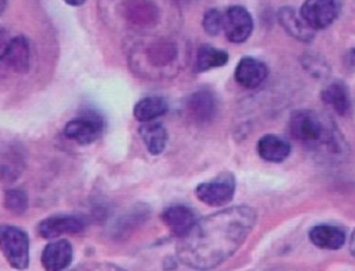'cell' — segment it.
I'll use <instances>...</instances> for the list:
<instances>
[{
    "mask_svg": "<svg viewBox=\"0 0 355 271\" xmlns=\"http://www.w3.org/2000/svg\"><path fill=\"white\" fill-rule=\"evenodd\" d=\"M257 222L254 208L235 206L198 220L180 238L177 256L193 270H212L229 260L245 243Z\"/></svg>",
    "mask_w": 355,
    "mask_h": 271,
    "instance_id": "1",
    "label": "cell"
},
{
    "mask_svg": "<svg viewBox=\"0 0 355 271\" xmlns=\"http://www.w3.org/2000/svg\"><path fill=\"white\" fill-rule=\"evenodd\" d=\"M290 134L309 150H329L340 153L343 149V137L334 123L313 110H302L292 114Z\"/></svg>",
    "mask_w": 355,
    "mask_h": 271,
    "instance_id": "2",
    "label": "cell"
},
{
    "mask_svg": "<svg viewBox=\"0 0 355 271\" xmlns=\"http://www.w3.org/2000/svg\"><path fill=\"white\" fill-rule=\"evenodd\" d=\"M0 252L10 268L27 270L31 261L28 233L14 225H0Z\"/></svg>",
    "mask_w": 355,
    "mask_h": 271,
    "instance_id": "3",
    "label": "cell"
},
{
    "mask_svg": "<svg viewBox=\"0 0 355 271\" xmlns=\"http://www.w3.org/2000/svg\"><path fill=\"white\" fill-rule=\"evenodd\" d=\"M235 191V177L231 173L225 172L209 182L198 184L196 189V195L207 206L218 208L227 205L234 199Z\"/></svg>",
    "mask_w": 355,
    "mask_h": 271,
    "instance_id": "4",
    "label": "cell"
},
{
    "mask_svg": "<svg viewBox=\"0 0 355 271\" xmlns=\"http://www.w3.org/2000/svg\"><path fill=\"white\" fill-rule=\"evenodd\" d=\"M105 128L103 116L96 112H85L83 116L67 123L64 134L67 139L81 146L91 145L101 137Z\"/></svg>",
    "mask_w": 355,
    "mask_h": 271,
    "instance_id": "5",
    "label": "cell"
},
{
    "mask_svg": "<svg viewBox=\"0 0 355 271\" xmlns=\"http://www.w3.org/2000/svg\"><path fill=\"white\" fill-rule=\"evenodd\" d=\"M87 228L85 218L75 214H54L39 222L37 234L46 241L58 238L62 235H75Z\"/></svg>",
    "mask_w": 355,
    "mask_h": 271,
    "instance_id": "6",
    "label": "cell"
},
{
    "mask_svg": "<svg viewBox=\"0 0 355 271\" xmlns=\"http://www.w3.org/2000/svg\"><path fill=\"white\" fill-rule=\"evenodd\" d=\"M31 44L24 35L12 37L3 56L0 60V72L24 75L31 69Z\"/></svg>",
    "mask_w": 355,
    "mask_h": 271,
    "instance_id": "7",
    "label": "cell"
},
{
    "mask_svg": "<svg viewBox=\"0 0 355 271\" xmlns=\"http://www.w3.org/2000/svg\"><path fill=\"white\" fill-rule=\"evenodd\" d=\"M336 0H306L300 14L313 30H322L331 26L338 17Z\"/></svg>",
    "mask_w": 355,
    "mask_h": 271,
    "instance_id": "8",
    "label": "cell"
},
{
    "mask_svg": "<svg viewBox=\"0 0 355 271\" xmlns=\"http://www.w3.org/2000/svg\"><path fill=\"white\" fill-rule=\"evenodd\" d=\"M223 16V29L227 39L234 44L248 41L254 30V20L250 12L243 6H233L227 8Z\"/></svg>",
    "mask_w": 355,
    "mask_h": 271,
    "instance_id": "9",
    "label": "cell"
},
{
    "mask_svg": "<svg viewBox=\"0 0 355 271\" xmlns=\"http://www.w3.org/2000/svg\"><path fill=\"white\" fill-rule=\"evenodd\" d=\"M74 259V249L70 241L66 239L48 243L41 255V263L44 270L62 271L67 270Z\"/></svg>",
    "mask_w": 355,
    "mask_h": 271,
    "instance_id": "10",
    "label": "cell"
},
{
    "mask_svg": "<svg viewBox=\"0 0 355 271\" xmlns=\"http://www.w3.org/2000/svg\"><path fill=\"white\" fill-rule=\"evenodd\" d=\"M162 220L166 228L179 238L187 235L198 220L196 212L185 205H173L166 208L162 212Z\"/></svg>",
    "mask_w": 355,
    "mask_h": 271,
    "instance_id": "11",
    "label": "cell"
},
{
    "mask_svg": "<svg viewBox=\"0 0 355 271\" xmlns=\"http://www.w3.org/2000/svg\"><path fill=\"white\" fill-rule=\"evenodd\" d=\"M267 76L268 68L266 64L252 56L241 58L235 69V80L238 85L248 89L260 87Z\"/></svg>",
    "mask_w": 355,
    "mask_h": 271,
    "instance_id": "12",
    "label": "cell"
},
{
    "mask_svg": "<svg viewBox=\"0 0 355 271\" xmlns=\"http://www.w3.org/2000/svg\"><path fill=\"white\" fill-rule=\"evenodd\" d=\"M309 239L318 249L338 251L345 245L346 234L339 227L321 224L311 228Z\"/></svg>",
    "mask_w": 355,
    "mask_h": 271,
    "instance_id": "13",
    "label": "cell"
},
{
    "mask_svg": "<svg viewBox=\"0 0 355 271\" xmlns=\"http://www.w3.org/2000/svg\"><path fill=\"white\" fill-rule=\"evenodd\" d=\"M321 99L339 116H348L352 110L349 87L340 79L331 81L321 91Z\"/></svg>",
    "mask_w": 355,
    "mask_h": 271,
    "instance_id": "14",
    "label": "cell"
},
{
    "mask_svg": "<svg viewBox=\"0 0 355 271\" xmlns=\"http://www.w3.org/2000/svg\"><path fill=\"white\" fill-rule=\"evenodd\" d=\"M23 151L24 150L20 146L12 143L2 155L0 162V181L4 184L16 182L22 175L25 168V156Z\"/></svg>",
    "mask_w": 355,
    "mask_h": 271,
    "instance_id": "15",
    "label": "cell"
},
{
    "mask_svg": "<svg viewBox=\"0 0 355 271\" xmlns=\"http://www.w3.org/2000/svg\"><path fill=\"white\" fill-rule=\"evenodd\" d=\"M186 110L194 122L204 124L212 120L216 112L214 96L209 91L192 94L186 101Z\"/></svg>",
    "mask_w": 355,
    "mask_h": 271,
    "instance_id": "16",
    "label": "cell"
},
{
    "mask_svg": "<svg viewBox=\"0 0 355 271\" xmlns=\"http://www.w3.org/2000/svg\"><path fill=\"white\" fill-rule=\"evenodd\" d=\"M257 151L265 161L281 164L289 157L291 145L279 135L266 134L259 139Z\"/></svg>",
    "mask_w": 355,
    "mask_h": 271,
    "instance_id": "17",
    "label": "cell"
},
{
    "mask_svg": "<svg viewBox=\"0 0 355 271\" xmlns=\"http://www.w3.org/2000/svg\"><path fill=\"white\" fill-rule=\"evenodd\" d=\"M279 21L283 28L287 31L288 35L293 37L298 41L309 43L315 37V33L306 21L302 18L300 14H297L295 8L286 6L281 8L279 12Z\"/></svg>",
    "mask_w": 355,
    "mask_h": 271,
    "instance_id": "18",
    "label": "cell"
},
{
    "mask_svg": "<svg viewBox=\"0 0 355 271\" xmlns=\"http://www.w3.org/2000/svg\"><path fill=\"white\" fill-rule=\"evenodd\" d=\"M139 137L151 155L164 153L168 143V134L164 125L155 121L143 123L139 129Z\"/></svg>",
    "mask_w": 355,
    "mask_h": 271,
    "instance_id": "19",
    "label": "cell"
},
{
    "mask_svg": "<svg viewBox=\"0 0 355 271\" xmlns=\"http://www.w3.org/2000/svg\"><path fill=\"white\" fill-rule=\"evenodd\" d=\"M168 106L166 100L157 96H150L139 100L135 104L133 116L141 123L151 122L164 116L168 112Z\"/></svg>",
    "mask_w": 355,
    "mask_h": 271,
    "instance_id": "20",
    "label": "cell"
},
{
    "mask_svg": "<svg viewBox=\"0 0 355 271\" xmlns=\"http://www.w3.org/2000/svg\"><path fill=\"white\" fill-rule=\"evenodd\" d=\"M229 62V54L225 50L217 49L210 45L200 46L196 53V68L198 72H206L215 68H221Z\"/></svg>",
    "mask_w": 355,
    "mask_h": 271,
    "instance_id": "21",
    "label": "cell"
},
{
    "mask_svg": "<svg viewBox=\"0 0 355 271\" xmlns=\"http://www.w3.org/2000/svg\"><path fill=\"white\" fill-rule=\"evenodd\" d=\"M3 207L15 216H23L29 208L28 195L24 189H8L3 195Z\"/></svg>",
    "mask_w": 355,
    "mask_h": 271,
    "instance_id": "22",
    "label": "cell"
},
{
    "mask_svg": "<svg viewBox=\"0 0 355 271\" xmlns=\"http://www.w3.org/2000/svg\"><path fill=\"white\" fill-rule=\"evenodd\" d=\"M150 60L158 66H166L176 56V48L172 44L159 43L149 50Z\"/></svg>",
    "mask_w": 355,
    "mask_h": 271,
    "instance_id": "23",
    "label": "cell"
},
{
    "mask_svg": "<svg viewBox=\"0 0 355 271\" xmlns=\"http://www.w3.org/2000/svg\"><path fill=\"white\" fill-rule=\"evenodd\" d=\"M223 12H219L216 8H211L205 12L202 18V27L208 35H218L221 28H223Z\"/></svg>",
    "mask_w": 355,
    "mask_h": 271,
    "instance_id": "24",
    "label": "cell"
},
{
    "mask_svg": "<svg viewBox=\"0 0 355 271\" xmlns=\"http://www.w3.org/2000/svg\"><path fill=\"white\" fill-rule=\"evenodd\" d=\"M343 66L348 73L355 72V47L346 52L343 58Z\"/></svg>",
    "mask_w": 355,
    "mask_h": 271,
    "instance_id": "25",
    "label": "cell"
},
{
    "mask_svg": "<svg viewBox=\"0 0 355 271\" xmlns=\"http://www.w3.org/2000/svg\"><path fill=\"white\" fill-rule=\"evenodd\" d=\"M10 39H12V37H10V33L6 29L0 28V60L3 56Z\"/></svg>",
    "mask_w": 355,
    "mask_h": 271,
    "instance_id": "26",
    "label": "cell"
},
{
    "mask_svg": "<svg viewBox=\"0 0 355 271\" xmlns=\"http://www.w3.org/2000/svg\"><path fill=\"white\" fill-rule=\"evenodd\" d=\"M64 1L69 4V6H80L85 4L87 0H64Z\"/></svg>",
    "mask_w": 355,
    "mask_h": 271,
    "instance_id": "27",
    "label": "cell"
},
{
    "mask_svg": "<svg viewBox=\"0 0 355 271\" xmlns=\"http://www.w3.org/2000/svg\"><path fill=\"white\" fill-rule=\"evenodd\" d=\"M350 252H352V256L355 258V230L352 233V239H350Z\"/></svg>",
    "mask_w": 355,
    "mask_h": 271,
    "instance_id": "28",
    "label": "cell"
},
{
    "mask_svg": "<svg viewBox=\"0 0 355 271\" xmlns=\"http://www.w3.org/2000/svg\"><path fill=\"white\" fill-rule=\"evenodd\" d=\"M6 6V0H0V15L3 12L4 8Z\"/></svg>",
    "mask_w": 355,
    "mask_h": 271,
    "instance_id": "29",
    "label": "cell"
}]
</instances>
